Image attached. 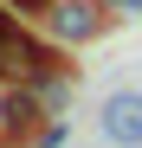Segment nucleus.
<instances>
[{"label": "nucleus", "instance_id": "f257e3e1", "mask_svg": "<svg viewBox=\"0 0 142 148\" xmlns=\"http://www.w3.org/2000/svg\"><path fill=\"white\" fill-rule=\"evenodd\" d=\"M58 45L39 39L13 7H0V84H39L45 71H58Z\"/></svg>", "mask_w": 142, "mask_h": 148}, {"label": "nucleus", "instance_id": "f03ea898", "mask_svg": "<svg viewBox=\"0 0 142 148\" xmlns=\"http://www.w3.org/2000/svg\"><path fill=\"white\" fill-rule=\"evenodd\" d=\"M45 129H52V116H45V103L32 97V84H0V142L32 148Z\"/></svg>", "mask_w": 142, "mask_h": 148}, {"label": "nucleus", "instance_id": "7ed1b4c3", "mask_svg": "<svg viewBox=\"0 0 142 148\" xmlns=\"http://www.w3.org/2000/svg\"><path fill=\"white\" fill-rule=\"evenodd\" d=\"M103 7L97 0H52V7H45V32H52V45L65 52V45H90L103 32Z\"/></svg>", "mask_w": 142, "mask_h": 148}, {"label": "nucleus", "instance_id": "20e7f679", "mask_svg": "<svg viewBox=\"0 0 142 148\" xmlns=\"http://www.w3.org/2000/svg\"><path fill=\"white\" fill-rule=\"evenodd\" d=\"M97 129L110 148H142V90H110L97 110Z\"/></svg>", "mask_w": 142, "mask_h": 148}, {"label": "nucleus", "instance_id": "39448f33", "mask_svg": "<svg viewBox=\"0 0 142 148\" xmlns=\"http://www.w3.org/2000/svg\"><path fill=\"white\" fill-rule=\"evenodd\" d=\"M32 97H39V103H45V116H65L71 110V97H78V71H71V64H58V71H45V77L32 84Z\"/></svg>", "mask_w": 142, "mask_h": 148}, {"label": "nucleus", "instance_id": "423d86ee", "mask_svg": "<svg viewBox=\"0 0 142 148\" xmlns=\"http://www.w3.org/2000/svg\"><path fill=\"white\" fill-rule=\"evenodd\" d=\"M0 7H13V13H19V19H32V13H39V19H45V7H52V0H0Z\"/></svg>", "mask_w": 142, "mask_h": 148}, {"label": "nucleus", "instance_id": "0eeeda50", "mask_svg": "<svg viewBox=\"0 0 142 148\" xmlns=\"http://www.w3.org/2000/svg\"><path fill=\"white\" fill-rule=\"evenodd\" d=\"M103 13H142V0H97Z\"/></svg>", "mask_w": 142, "mask_h": 148}]
</instances>
